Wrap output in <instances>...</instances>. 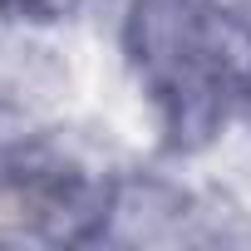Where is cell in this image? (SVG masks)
I'll return each instance as SVG.
<instances>
[{"mask_svg": "<svg viewBox=\"0 0 251 251\" xmlns=\"http://www.w3.org/2000/svg\"><path fill=\"white\" fill-rule=\"evenodd\" d=\"M0 15L15 20H35V25H54V30H74L84 20V0H0Z\"/></svg>", "mask_w": 251, "mask_h": 251, "instance_id": "obj_4", "label": "cell"}, {"mask_svg": "<svg viewBox=\"0 0 251 251\" xmlns=\"http://www.w3.org/2000/svg\"><path fill=\"white\" fill-rule=\"evenodd\" d=\"M207 182L197 168L168 163L153 148H133L103 187L99 246L118 251H202Z\"/></svg>", "mask_w": 251, "mask_h": 251, "instance_id": "obj_1", "label": "cell"}, {"mask_svg": "<svg viewBox=\"0 0 251 251\" xmlns=\"http://www.w3.org/2000/svg\"><path fill=\"white\" fill-rule=\"evenodd\" d=\"M212 20L207 0H123L99 54H108L128 113L197 69H222L212 59Z\"/></svg>", "mask_w": 251, "mask_h": 251, "instance_id": "obj_2", "label": "cell"}, {"mask_svg": "<svg viewBox=\"0 0 251 251\" xmlns=\"http://www.w3.org/2000/svg\"><path fill=\"white\" fill-rule=\"evenodd\" d=\"M212 10H226V15H246L251 20V0H207Z\"/></svg>", "mask_w": 251, "mask_h": 251, "instance_id": "obj_5", "label": "cell"}, {"mask_svg": "<svg viewBox=\"0 0 251 251\" xmlns=\"http://www.w3.org/2000/svg\"><path fill=\"white\" fill-rule=\"evenodd\" d=\"M74 30L0 15V108L15 113H64L84 103V54Z\"/></svg>", "mask_w": 251, "mask_h": 251, "instance_id": "obj_3", "label": "cell"}]
</instances>
